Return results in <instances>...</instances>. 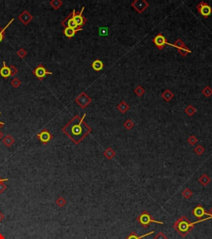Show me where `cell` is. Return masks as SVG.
Here are the masks:
<instances>
[{
	"label": "cell",
	"mask_w": 212,
	"mask_h": 239,
	"mask_svg": "<svg viewBox=\"0 0 212 239\" xmlns=\"http://www.w3.org/2000/svg\"><path fill=\"white\" fill-rule=\"evenodd\" d=\"M56 204L60 207V208H62L66 204V200L63 197H59V198L56 199Z\"/></svg>",
	"instance_id": "27"
},
{
	"label": "cell",
	"mask_w": 212,
	"mask_h": 239,
	"mask_svg": "<svg viewBox=\"0 0 212 239\" xmlns=\"http://www.w3.org/2000/svg\"><path fill=\"white\" fill-rule=\"evenodd\" d=\"M162 97L166 101H169L172 97H173V94L171 91L169 90H166L162 95Z\"/></svg>",
	"instance_id": "23"
},
{
	"label": "cell",
	"mask_w": 212,
	"mask_h": 239,
	"mask_svg": "<svg viewBox=\"0 0 212 239\" xmlns=\"http://www.w3.org/2000/svg\"><path fill=\"white\" fill-rule=\"evenodd\" d=\"M197 9L200 13V15H202L204 18L209 17L212 13V8L205 2H200L197 5Z\"/></svg>",
	"instance_id": "9"
},
{
	"label": "cell",
	"mask_w": 212,
	"mask_h": 239,
	"mask_svg": "<svg viewBox=\"0 0 212 239\" xmlns=\"http://www.w3.org/2000/svg\"><path fill=\"white\" fill-rule=\"evenodd\" d=\"M3 126H4V123H3V122H0V129H1L2 127H3Z\"/></svg>",
	"instance_id": "43"
},
{
	"label": "cell",
	"mask_w": 212,
	"mask_h": 239,
	"mask_svg": "<svg viewBox=\"0 0 212 239\" xmlns=\"http://www.w3.org/2000/svg\"><path fill=\"white\" fill-rule=\"evenodd\" d=\"M134 92H135V93H136V94H137L138 96H143V95L144 94L145 91H144V89L143 88L142 86H138L137 88L134 90Z\"/></svg>",
	"instance_id": "31"
},
{
	"label": "cell",
	"mask_w": 212,
	"mask_h": 239,
	"mask_svg": "<svg viewBox=\"0 0 212 239\" xmlns=\"http://www.w3.org/2000/svg\"><path fill=\"white\" fill-rule=\"evenodd\" d=\"M194 151H195L198 155H201V154L205 152V149L203 148L201 145H198L197 148L194 150Z\"/></svg>",
	"instance_id": "35"
},
{
	"label": "cell",
	"mask_w": 212,
	"mask_h": 239,
	"mask_svg": "<svg viewBox=\"0 0 212 239\" xmlns=\"http://www.w3.org/2000/svg\"><path fill=\"white\" fill-rule=\"evenodd\" d=\"M195 225L196 224L194 223H190L186 216H182L175 222L173 224V227L181 236L186 237L191 230L193 229Z\"/></svg>",
	"instance_id": "2"
},
{
	"label": "cell",
	"mask_w": 212,
	"mask_h": 239,
	"mask_svg": "<svg viewBox=\"0 0 212 239\" xmlns=\"http://www.w3.org/2000/svg\"><path fill=\"white\" fill-rule=\"evenodd\" d=\"M81 30H82V29H71V28H66V29H64V31H63V33H64L65 36L67 37V38H71L75 36V33H76L77 32L81 31Z\"/></svg>",
	"instance_id": "15"
},
{
	"label": "cell",
	"mask_w": 212,
	"mask_h": 239,
	"mask_svg": "<svg viewBox=\"0 0 212 239\" xmlns=\"http://www.w3.org/2000/svg\"><path fill=\"white\" fill-rule=\"evenodd\" d=\"M0 115H1V111H0Z\"/></svg>",
	"instance_id": "44"
},
{
	"label": "cell",
	"mask_w": 212,
	"mask_h": 239,
	"mask_svg": "<svg viewBox=\"0 0 212 239\" xmlns=\"http://www.w3.org/2000/svg\"><path fill=\"white\" fill-rule=\"evenodd\" d=\"M21 83H22L21 81H20L18 78H17V77H14V78L11 81V85H12V86L14 87V88H18L20 85H21Z\"/></svg>",
	"instance_id": "28"
},
{
	"label": "cell",
	"mask_w": 212,
	"mask_h": 239,
	"mask_svg": "<svg viewBox=\"0 0 212 239\" xmlns=\"http://www.w3.org/2000/svg\"><path fill=\"white\" fill-rule=\"evenodd\" d=\"M37 137L43 145H47L51 140V139L53 138V135L51 134L50 131L47 128H44L37 135Z\"/></svg>",
	"instance_id": "7"
},
{
	"label": "cell",
	"mask_w": 212,
	"mask_h": 239,
	"mask_svg": "<svg viewBox=\"0 0 212 239\" xmlns=\"http://www.w3.org/2000/svg\"><path fill=\"white\" fill-rule=\"evenodd\" d=\"M13 20H14V19H11L9 21V22H8L4 28H0V42L3 41V39H4V38H5V31H6V29L9 27L10 24L13 22Z\"/></svg>",
	"instance_id": "20"
},
{
	"label": "cell",
	"mask_w": 212,
	"mask_h": 239,
	"mask_svg": "<svg viewBox=\"0 0 212 239\" xmlns=\"http://www.w3.org/2000/svg\"><path fill=\"white\" fill-rule=\"evenodd\" d=\"M49 3L53 9L55 10H57L63 5V2L61 0H51Z\"/></svg>",
	"instance_id": "21"
},
{
	"label": "cell",
	"mask_w": 212,
	"mask_h": 239,
	"mask_svg": "<svg viewBox=\"0 0 212 239\" xmlns=\"http://www.w3.org/2000/svg\"><path fill=\"white\" fill-rule=\"evenodd\" d=\"M185 112L189 116H192L194 114L197 112V110L195 109L193 107V106H191V105H190V106H188L185 109Z\"/></svg>",
	"instance_id": "26"
},
{
	"label": "cell",
	"mask_w": 212,
	"mask_h": 239,
	"mask_svg": "<svg viewBox=\"0 0 212 239\" xmlns=\"http://www.w3.org/2000/svg\"><path fill=\"white\" fill-rule=\"evenodd\" d=\"M104 156H105L107 159L110 160V159H112V158L115 155V152L113 150L112 148H108L105 151H104Z\"/></svg>",
	"instance_id": "25"
},
{
	"label": "cell",
	"mask_w": 212,
	"mask_h": 239,
	"mask_svg": "<svg viewBox=\"0 0 212 239\" xmlns=\"http://www.w3.org/2000/svg\"><path fill=\"white\" fill-rule=\"evenodd\" d=\"M3 145L7 146V147H11L15 143V140H14V138L12 135H8L3 138Z\"/></svg>",
	"instance_id": "17"
},
{
	"label": "cell",
	"mask_w": 212,
	"mask_h": 239,
	"mask_svg": "<svg viewBox=\"0 0 212 239\" xmlns=\"http://www.w3.org/2000/svg\"><path fill=\"white\" fill-rule=\"evenodd\" d=\"M203 94L205 95L206 96H210L212 95V89L210 86H206L202 90Z\"/></svg>",
	"instance_id": "32"
},
{
	"label": "cell",
	"mask_w": 212,
	"mask_h": 239,
	"mask_svg": "<svg viewBox=\"0 0 212 239\" xmlns=\"http://www.w3.org/2000/svg\"><path fill=\"white\" fill-rule=\"evenodd\" d=\"M32 74L36 76L39 80H42V79L46 76L47 75H52L53 73L51 72H49L46 69V67L40 63L38 64V66L32 71Z\"/></svg>",
	"instance_id": "4"
},
{
	"label": "cell",
	"mask_w": 212,
	"mask_h": 239,
	"mask_svg": "<svg viewBox=\"0 0 212 239\" xmlns=\"http://www.w3.org/2000/svg\"><path fill=\"white\" fill-rule=\"evenodd\" d=\"M74 13H75V10H73L71 13H70L66 19L61 21V24L62 27H64L65 29L66 28H71V29H81V28H78L76 23H75V20H74Z\"/></svg>",
	"instance_id": "5"
},
{
	"label": "cell",
	"mask_w": 212,
	"mask_h": 239,
	"mask_svg": "<svg viewBox=\"0 0 212 239\" xmlns=\"http://www.w3.org/2000/svg\"><path fill=\"white\" fill-rule=\"evenodd\" d=\"M118 109H119L120 112L124 113V112H126V111L129 109V106H128V105L124 101H123L121 103L119 104V106H118Z\"/></svg>",
	"instance_id": "22"
},
{
	"label": "cell",
	"mask_w": 212,
	"mask_h": 239,
	"mask_svg": "<svg viewBox=\"0 0 212 239\" xmlns=\"http://www.w3.org/2000/svg\"><path fill=\"white\" fill-rule=\"evenodd\" d=\"M124 126L127 130H131L134 126V124L131 120H127L124 122Z\"/></svg>",
	"instance_id": "30"
},
{
	"label": "cell",
	"mask_w": 212,
	"mask_h": 239,
	"mask_svg": "<svg viewBox=\"0 0 212 239\" xmlns=\"http://www.w3.org/2000/svg\"><path fill=\"white\" fill-rule=\"evenodd\" d=\"M199 182L204 186H206L210 182V179L209 176H207L206 174H203L202 176H200L199 179Z\"/></svg>",
	"instance_id": "24"
},
{
	"label": "cell",
	"mask_w": 212,
	"mask_h": 239,
	"mask_svg": "<svg viewBox=\"0 0 212 239\" xmlns=\"http://www.w3.org/2000/svg\"><path fill=\"white\" fill-rule=\"evenodd\" d=\"M182 195H183V197H184V198H189L191 197V195H192V192H191V191H190L189 189H186L183 190V192H182Z\"/></svg>",
	"instance_id": "33"
},
{
	"label": "cell",
	"mask_w": 212,
	"mask_h": 239,
	"mask_svg": "<svg viewBox=\"0 0 212 239\" xmlns=\"http://www.w3.org/2000/svg\"><path fill=\"white\" fill-rule=\"evenodd\" d=\"M153 233H154V232L152 231V232L147 233V234H144L143 236H137V234L135 233V232H131L130 234H129V235H128V236L125 239H144V237L148 236V235H151V234H153Z\"/></svg>",
	"instance_id": "18"
},
{
	"label": "cell",
	"mask_w": 212,
	"mask_h": 239,
	"mask_svg": "<svg viewBox=\"0 0 212 239\" xmlns=\"http://www.w3.org/2000/svg\"><path fill=\"white\" fill-rule=\"evenodd\" d=\"M17 55H18L20 58L23 59V58L28 55V52H27L24 48H20V49L17 52Z\"/></svg>",
	"instance_id": "29"
},
{
	"label": "cell",
	"mask_w": 212,
	"mask_h": 239,
	"mask_svg": "<svg viewBox=\"0 0 212 239\" xmlns=\"http://www.w3.org/2000/svg\"><path fill=\"white\" fill-rule=\"evenodd\" d=\"M85 114L82 117L75 115L62 128V132L68 136L75 145L80 144L90 133L91 128L84 122Z\"/></svg>",
	"instance_id": "1"
},
{
	"label": "cell",
	"mask_w": 212,
	"mask_h": 239,
	"mask_svg": "<svg viewBox=\"0 0 212 239\" xmlns=\"http://www.w3.org/2000/svg\"><path fill=\"white\" fill-rule=\"evenodd\" d=\"M154 239H167V236H166L164 233L160 232V233H157L156 236H155Z\"/></svg>",
	"instance_id": "37"
},
{
	"label": "cell",
	"mask_w": 212,
	"mask_h": 239,
	"mask_svg": "<svg viewBox=\"0 0 212 239\" xmlns=\"http://www.w3.org/2000/svg\"><path fill=\"white\" fill-rule=\"evenodd\" d=\"M137 221L139 223V224L144 227V228H146L148 227L151 223H156V224H163L164 223L163 222H160V221H157L156 219H154L151 214L147 212V211L144 210L143 211V213L137 217Z\"/></svg>",
	"instance_id": "3"
},
{
	"label": "cell",
	"mask_w": 212,
	"mask_h": 239,
	"mask_svg": "<svg viewBox=\"0 0 212 239\" xmlns=\"http://www.w3.org/2000/svg\"><path fill=\"white\" fill-rule=\"evenodd\" d=\"M192 214L198 219H201L205 215H207V212L205 210L201 205H197L196 208L192 210Z\"/></svg>",
	"instance_id": "14"
},
{
	"label": "cell",
	"mask_w": 212,
	"mask_h": 239,
	"mask_svg": "<svg viewBox=\"0 0 212 239\" xmlns=\"http://www.w3.org/2000/svg\"><path fill=\"white\" fill-rule=\"evenodd\" d=\"M153 43L156 45V47H157L158 49H160V50L162 49V48H164L165 45L168 43V42H167V39L165 38V37L162 34H161V33L157 35L156 37L153 39Z\"/></svg>",
	"instance_id": "12"
},
{
	"label": "cell",
	"mask_w": 212,
	"mask_h": 239,
	"mask_svg": "<svg viewBox=\"0 0 212 239\" xmlns=\"http://www.w3.org/2000/svg\"><path fill=\"white\" fill-rule=\"evenodd\" d=\"M75 101L82 109H84L89 106V104L92 101V100H91V98L88 96L85 92H81V94L75 98Z\"/></svg>",
	"instance_id": "6"
},
{
	"label": "cell",
	"mask_w": 212,
	"mask_h": 239,
	"mask_svg": "<svg viewBox=\"0 0 212 239\" xmlns=\"http://www.w3.org/2000/svg\"><path fill=\"white\" fill-rule=\"evenodd\" d=\"M18 19L24 25H28V23L33 19V16L31 15L28 10H24V11H22V13H20V15L18 16Z\"/></svg>",
	"instance_id": "13"
},
{
	"label": "cell",
	"mask_w": 212,
	"mask_h": 239,
	"mask_svg": "<svg viewBox=\"0 0 212 239\" xmlns=\"http://www.w3.org/2000/svg\"><path fill=\"white\" fill-rule=\"evenodd\" d=\"M3 67L0 69V75L3 76V78H8L9 77L11 76V73H10V68L8 66H6V62H3Z\"/></svg>",
	"instance_id": "16"
},
{
	"label": "cell",
	"mask_w": 212,
	"mask_h": 239,
	"mask_svg": "<svg viewBox=\"0 0 212 239\" xmlns=\"http://www.w3.org/2000/svg\"><path fill=\"white\" fill-rule=\"evenodd\" d=\"M132 6L137 11V13H142L148 7V3L144 0H135L132 3Z\"/></svg>",
	"instance_id": "11"
},
{
	"label": "cell",
	"mask_w": 212,
	"mask_h": 239,
	"mask_svg": "<svg viewBox=\"0 0 212 239\" xmlns=\"http://www.w3.org/2000/svg\"><path fill=\"white\" fill-rule=\"evenodd\" d=\"M84 9V7H83V8H81V12L75 13H75H74V20H75V23H76V25H77L78 28H81V29H82V27L85 24V22H87V19H85L84 16H83V14H82Z\"/></svg>",
	"instance_id": "10"
},
{
	"label": "cell",
	"mask_w": 212,
	"mask_h": 239,
	"mask_svg": "<svg viewBox=\"0 0 212 239\" xmlns=\"http://www.w3.org/2000/svg\"><path fill=\"white\" fill-rule=\"evenodd\" d=\"M167 44L170 45V46H172V47H176V48H177L178 52H180V54H181L182 57L187 56V54L190 52V49L187 48V46L184 44V42L181 41V39H178L177 41L174 44H171V43H167Z\"/></svg>",
	"instance_id": "8"
},
{
	"label": "cell",
	"mask_w": 212,
	"mask_h": 239,
	"mask_svg": "<svg viewBox=\"0 0 212 239\" xmlns=\"http://www.w3.org/2000/svg\"><path fill=\"white\" fill-rule=\"evenodd\" d=\"M3 135H4L3 132H2V131H0V140H3V137H4Z\"/></svg>",
	"instance_id": "41"
},
{
	"label": "cell",
	"mask_w": 212,
	"mask_h": 239,
	"mask_svg": "<svg viewBox=\"0 0 212 239\" xmlns=\"http://www.w3.org/2000/svg\"><path fill=\"white\" fill-rule=\"evenodd\" d=\"M9 68H10V73H11V76H14L18 72V68H17L15 66H13V65H11V66H9Z\"/></svg>",
	"instance_id": "34"
},
{
	"label": "cell",
	"mask_w": 212,
	"mask_h": 239,
	"mask_svg": "<svg viewBox=\"0 0 212 239\" xmlns=\"http://www.w3.org/2000/svg\"><path fill=\"white\" fill-rule=\"evenodd\" d=\"M6 181H8V179H1L0 178V183L3 182H6Z\"/></svg>",
	"instance_id": "40"
},
{
	"label": "cell",
	"mask_w": 212,
	"mask_h": 239,
	"mask_svg": "<svg viewBox=\"0 0 212 239\" xmlns=\"http://www.w3.org/2000/svg\"><path fill=\"white\" fill-rule=\"evenodd\" d=\"M91 66H92V68H93L94 71L99 72L100 70H102V68L104 67V64L100 60L97 59L95 60V61H94L93 63H92V65H91Z\"/></svg>",
	"instance_id": "19"
},
{
	"label": "cell",
	"mask_w": 212,
	"mask_h": 239,
	"mask_svg": "<svg viewBox=\"0 0 212 239\" xmlns=\"http://www.w3.org/2000/svg\"><path fill=\"white\" fill-rule=\"evenodd\" d=\"M3 219H4V215H3L2 212H0V223L3 221Z\"/></svg>",
	"instance_id": "39"
},
{
	"label": "cell",
	"mask_w": 212,
	"mask_h": 239,
	"mask_svg": "<svg viewBox=\"0 0 212 239\" xmlns=\"http://www.w3.org/2000/svg\"><path fill=\"white\" fill-rule=\"evenodd\" d=\"M197 141H198V140H197V139L196 138L195 136H193V135H191V136H190V137L188 138V142L190 143V145H194Z\"/></svg>",
	"instance_id": "36"
},
{
	"label": "cell",
	"mask_w": 212,
	"mask_h": 239,
	"mask_svg": "<svg viewBox=\"0 0 212 239\" xmlns=\"http://www.w3.org/2000/svg\"><path fill=\"white\" fill-rule=\"evenodd\" d=\"M6 189H7V186L5 185L3 183H0V194H3Z\"/></svg>",
	"instance_id": "38"
},
{
	"label": "cell",
	"mask_w": 212,
	"mask_h": 239,
	"mask_svg": "<svg viewBox=\"0 0 212 239\" xmlns=\"http://www.w3.org/2000/svg\"><path fill=\"white\" fill-rule=\"evenodd\" d=\"M0 239H5V237L2 233H0Z\"/></svg>",
	"instance_id": "42"
}]
</instances>
